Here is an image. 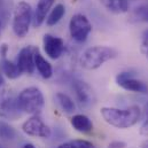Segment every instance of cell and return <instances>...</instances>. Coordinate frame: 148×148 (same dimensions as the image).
I'll list each match as a JSON object with an SVG mask.
<instances>
[{
    "instance_id": "cell-1",
    "label": "cell",
    "mask_w": 148,
    "mask_h": 148,
    "mask_svg": "<svg viewBox=\"0 0 148 148\" xmlns=\"http://www.w3.org/2000/svg\"><path fill=\"white\" fill-rule=\"evenodd\" d=\"M100 112L106 123L117 129H129L136 125L141 117V110L137 105L130 106L125 109L103 107Z\"/></svg>"
},
{
    "instance_id": "cell-2",
    "label": "cell",
    "mask_w": 148,
    "mask_h": 148,
    "mask_svg": "<svg viewBox=\"0 0 148 148\" xmlns=\"http://www.w3.org/2000/svg\"><path fill=\"white\" fill-rule=\"evenodd\" d=\"M117 51L108 46H93L87 48L80 56L79 64L86 70H95L103 63L117 56Z\"/></svg>"
},
{
    "instance_id": "cell-3",
    "label": "cell",
    "mask_w": 148,
    "mask_h": 148,
    "mask_svg": "<svg viewBox=\"0 0 148 148\" xmlns=\"http://www.w3.org/2000/svg\"><path fill=\"white\" fill-rule=\"evenodd\" d=\"M17 106L20 110L25 114L39 115L45 106L44 94L36 86L27 87L18 94Z\"/></svg>"
},
{
    "instance_id": "cell-4",
    "label": "cell",
    "mask_w": 148,
    "mask_h": 148,
    "mask_svg": "<svg viewBox=\"0 0 148 148\" xmlns=\"http://www.w3.org/2000/svg\"><path fill=\"white\" fill-rule=\"evenodd\" d=\"M32 17V8L28 2L21 1L16 5L13 17V31L18 38H24L29 34Z\"/></svg>"
},
{
    "instance_id": "cell-5",
    "label": "cell",
    "mask_w": 148,
    "mask_h": 148,
    "mask_svg": "<svg viewBox=\"0 0 148 148\" xmlns=\"http://www.w3.org/2000/svg\"><path fill=\"white\" fill-rule=\"evenodd\" d=\"M17 99H15L12 92L6 87L2 76L0 75V116L7 118H15L18 116Z\"/></svg>"
},
{
    "instance_id": "cell-6",
    "label": "cell",
    "mask_w": 148,
    "mask_h": 148,
    "mask_svg": "<svg viewBox=\"0 0 148 148\" xmlns=\"http://www.w3.org/2000/svg\"><path fill=\"white\" fill-rule=\"evenodd\" d=\"M69 31L75 41L84 42L92 31V24L85 15L75 14L69 22Z\"/></svg>"
},
{
    "instance_id": "cell-7",
    "label": "cell",
    "mask_w": 148,
    "mask_h": 148,
    "mask_svg": "<svg viewBox=\"0 0 148 148\" xmlns=\"http://www.w3.org/2000/svg\"><path fill=\"white\" fill-rule=\"evenodd\" d=\"M22 131L30 137H37L44 139L49 138L52 134L49 126L40 118L39 115H34L32 117L27 119L22 124Z\"/></svg>"
},
{
    "instance_id": "cell-8",
    "label": "cell",
    "mask_w": 148,
    "mask_h": 148,
    "mask_svg": "<svg viewBox=\"0 0 148 148\" xmlns=\"http://www.w3.org/2000/svg\"><path fill=\"white\" fill-rule=\"evenodd\" d=\"M134 74L130 71H123L116 76V83L118 86L124 88L125 91L146 94L148 92V86L143 82L137 78H134Z\"/></svg>"
},
{
    "instance_id": "cell-9",
    "label": "cell",
    "mask_w": 148,
    "mask_h": 148,
    "mask_svg": "<svg viewBox=\"0 0 148 148\" xmlns=\"http://www.w3.org/2000/svg\"><path fill=\"white\" fill-rule=\"evenodd\" d=\"M37 47L35 46H25L22 48L17 56V67L22 74H34L35 67V52Z\"/></svg>"
},
{
    "instance_id": "cell-10",
    "label": "cell",
    "mask_w": 148,
    "mask_h": 148,
    "mask_svg": "<svg viewBox=\"0 0 148 148\" xmlns=\"http://www.w3.org/2000/svg\"><path fill=\"white\" fill-rule=\"evenodd\" d=\"M73 87H74L77 101L79 102L80 107H88L94 102L95 100L94 92L86 82L76 79L73 83Z\"/></svg>"
},
{
    "instance_id": "cell-11",
    "label": "cell",
    "mask_w": 148,
    "mask_h": 148,
    "mask_svg": "<svg viewBox=\"0 0 148 148\" xmlns=\"http://www.w3.org/2000/svg\"><path fill=\"white\" fill-rule=\"evenodd\" d=\"M42 44L46 55L52 60H58L64 52V41L60 37L47 34L44 36Z\"/></svg>"
},
{
    "instance_id": "cell-12",
    "label": "cell",
    "mask_w": 148,
    "mask_h": 148,
    "mask_svg": "<svg viewBox=\"0 0 148 148\" xmlns=\"http://www.w3.org/2000/svg\"><path fill=\"white\" fill-rule=\"evenodd\" d=\"M55 0H39L32 17V24L35 28H39L46 20L47 14L49 13V9L53 7Z\"/></svg>"
},
{
    "instance_id": "cell-13",
    "label": "cell",
    "mask_w": 148,
    "mask_h": 148,
    "mask_svg": "<svg viewBox=\"0 0 148 148\" xmlns=\"http://www.w3.org/2000/svg\"><path fill=\"white\" fill-rule=\"evenodd\" d=\"M70 124L76 131L80 133H90L93 130L92 121L84 114H76L71 117Z\"/></svg>"
},
{
    "instance_id": "cell-14",
    "label": "cell",
    "mask_w": 148,
    "mask_h": 148,
    "mask_svg": "<svg viewBox=\"0 0 148 148\" xmlns=\"http://www.w3.org/2000/svg\"><path fill=\"white\" fill-rule=\"evenodd\" d=\"M35 67L38 70V73L41 75L42 78L48 79L53 76V67L52 64L42 56V54L39 52V49H36L35 52Z\"/></svg>"
},
{
    "instance_id": "cell-15",
    "label": "cell",
    "mask_w": 148,
    "mask_h": 148,
    "mask_svg": "<svg viewBox=\"0 0 148 148\" xmlns=\"http://www.w3.org/2000/svg\"><path fill=\"white\" fill-rule=\"evenodd\" d=\"M108 10L115 14H124L129 10V0H102Z\"/></svg>"
},
{
    "instance_id": "cell-16",
    "label": "cell",
    "mask_w": 148,
    "mask_h": 148,
    "mask_svg": "<svg viewBox=\"0 0 148 148\" xmlns=\"http://www.w3.org/2000/svg\"><path fill=\"white\" fill-rule=\"evenodd\" d=\"M55 98H56V101L60 105L61 109L64 111V112L73 114L76 110V105H75L74 100L68 94L62 93V92H59V93H56Z\"/></svg>"
},
{
    "instance_id": "cell-17",
    "label": "cell",
    "mask_w": 148,
    "mask_h": 148,
    "mask_svg": "<svg viewBox=\"0 0 148 148\" xmlns=\"http://www.w3.org/2000/svg\"><path fill=\"white\" fill-rule=\"evenodd\" d=\"M64 14H66V7H64V5L58 3L52 9V12L49 13L48 17H46V24L48 27H53V25L58 24L61 21V18L64 16Z\"/></svg>"
},
{
    "instance_id": "cell-18",
    "label": "cell",
    "mask_w": 148,
    "mask_h": 148,
    "mask_svg": "<svg viewBox=\"0 0 148 148\" xmlns=\"http://www.w3.org/2000/svg\"><path fill=\"white\" fill-rule=\"evenodd\" d=\"M1 69H2V73L9 79H16L22 75V73L20 71V69L17 67V64L13 63L12 61L7 60L6 58H3L1 60Z\"/></svg>"
},
{
    "instance_id": "cell-19",
    "label": "cell",
    "mask_w": 148,
    "mask_h": 148,
    "mask_svg": "<svg viewBox=\"0 0 148 148\" xmlns=\"http://www.w3.org/2000/svg\"><path fill=\"white\" fill-rule=\"evenodd\" d=\"M16 136V132L12 125L0 121V139L2 140H13Z\"/></svg>"
},
{
    "instance_id": "cell-20",
    "label": "cell",
    "mask_w": 148,
    "mask_h": 148,
    "mask_svg": "<svg viewBox=\"0 0 148 148\" xmlns=\"http://www.w3.org/2000/svg\"><path fill=\"white\" fill-rule=\"evenodd\" d=\"M133 17L138 21L148 22V3L136 8V10L133 13Z\"/></svg>"
},
{
    "instance_id": "cell-21",
    "label": "cell",
    "mask_w": 148,
    "mask_h": 148,
    "mask_svg": "<svg viewBox=\"0 0 148 148\" xmlns=\"http://www.w3.org/2000/svg\"><path fill=\"white\" fill-rule=\"evenodd\" d=\"M71 144L74 145L75 148H97L92 143L87 141V140H84V139H77L71 141Z\"/></svg>"
},
{
    "instance_id": "cell-22",
    "label": "cell",
    "mask_w": 148,
    "mask_h": 148,
    "mask_svg": "<svg viewBox=\"0 0 148 148\" xmlns=\"http://www.w3.org/2000/svg\"><path fill=\"white\" fill-rule=\"evenodd\" d=\"M140 134L148 137V103L146 105V117H145V121L140 127Z\"/></svg>"
},
{
    "instance_id": "cell-23",
    "label": "cell",
    "mask_w": 148,
    "mask_h": 148,
    "mask_svg": "<svg viewBox=\"0 0 148 148\" xmlns=\"http://www.w3.org/2000/svg\"><path fill=\"white\" fill-rule=\"evenodd\" d=\"M108 148H126V143L121 140H115L108 145Z\"/></svg>"
},
{
    "instance_id": "cell-24",
    "label": "cell",
    "mask_w": 148,
    "mask_h": 148,
    "mask_svg": "<svg viewBox=\"0 0 148 148\" xmlns=\"http://www.w3.org/2000/svg\"><path fill=\"white\" fill-rule=\"evenodd\" d=\"M7 51H8V46H7L6 44H3V45L0 46V55L2 56V59L6 58V55H7Z\"/></svg>"
},
{
    "instance_id": "cell-25",
    "label": "cell",
    "mask_w": 148,
    "mask_h": 148,
    "mask_svg": "<svg viewBox=\"0 0 148 148\" xmlns=\"http://www.w3.org/2000/svg\"><path fill=\"white\" fill-rule=\"evenodd\" d=\"M143 40H144V46H147L148 45V30H146L143 35Z\"/></svg>"
},
{
    "instance_id": "cell-26",
    "label": "cell",
    "mask_w": 148,
    "mask_h": 148,
    "mask_svg": "<svg viewBox=\"0 0 148 148\" xmlns=\"http://www.w3.org/2000/svg\"><path fill=\"white\" fill-rule=\"evenodd\" d=\"M58 148H75V147L71 143H64V144H61Z\"/></svg>"
},
{
    "instance_id": "cell-27",
    "label": "cell",
    "mask_w": 148,
    "mask_h": 148,
    "mask_svg": "<svg viewBox=\"0 0 148 148\" xmlns=\"http://www.w3.org/2000/svg\"><path fill=\"white\" fill-rule=\"evenodd\" d=\"M22 148H36V147H35V145H32V144H27V145H24Z\"/></svg>"
},
{
    "instance_id": "cell-28",
    "label": "cell",
    "mask_w": 148,
    "mask_h": 148,
    "mask_svg": "<svg viewBox=\"0 0 148 148\" xmlns=\"http://www.w3.org/2000/svg\"><path fill=\"white\" fill-rule=\"evenodd\" d=\"M141 148H148V140L147 141H145V143L141 145Z\"/></svg>"
},
{
    "instance_id": "cell-29",
    "label": "cell",
    "mask_w": 148,
    "mask_h": 148,
    "mask_svg": "<svg viewBox=\"0 0 148 148\" xmlns=\"http://www.w3.org/2000/svg\"><path fill=\"white\" fill-rule=\"evenodd\" d=\"M146 56H147V59H148V47H147V49H146Z\"/></svg>"
},
{
    "instance_id": "cell-30",
    "label": "cell",
    "mask_w": 148,
    "mask_h": 148,
    "mask_svg": "<svg viewBox=\"0 0 148 148\" xmlns=\"http://www.w3.org/2000/svg\"><path fill=\"white\" fill-rule=\"evenodd\" d=\"M0 30H1V22H0Z\"/></svg>"
}]
</instances>
